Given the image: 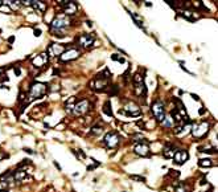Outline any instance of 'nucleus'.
<instances>
[{
    "label": "nucleus",
    "mask_w": 218,
    "mask_h": 192,
    "mask_svg": "<svg viewBox=\"0 0 218 192\" xmlns=\"http://www.w3.org/2000/svg\"><path fill=\"white\" fill-rule=\"evenodd\" d=\"M119 113L126 114V115H128V117H139V115L141 114V111H140V107H139L135 102H128L124 106V109L119 110Z\"/></svg>",
    "instance_id": "0eeeda50"
},
{
    "label": "nucleus",
    "mask_w": 218,
    "mask_h": 192,
    "mask_svg": "<svg viewBox=\"0 0 218 192\" xmlns=\"http://www.w3.org/2000/svg\"><path fill=\"white\" fill-rule=\"evenodd\" d=\"M13 72H15V74H16V76H20V74H21V70H20L19 68H15Z\"/></svg>",
    "instance_id": "473e14b6"
},
{
    "label": "nucleus",
    "mask_w": 218,
    "mask_h": 192,
    "mask_svg": "<svg viewBox=\"0 0 218 192\" xmlns=\"http://www.w3.org/2000/svg\"><path fill=\"white\" fill-rule=\"evenodd\" d=\"M74 105H75V97H71L69 101L65 103V110L67 111V113H71L74 109Z\"/></svg>",
    "instance_id": "aec40b11"
},
{
    "label": "nucleus",
    "mask_w": 218,
    "mask_h": 192,
    "mask_svg": "<svg viewBox=\"0 0 218 192\" xmlns=\"http://www.w3.org/2000/svg\"><path fill=\"white\" fill-rule=\"evenodd\" d=\"M103 133V125H97V126H94L93 129H91V134L93 135H101Z\"/></svg>",
    "instance_id": "393cba45"
},
{
    "label": "nucleus",
    "mask_w": 218,
    "mask_h": 192,
    "mask_svg": "<svg viewBox=\"0 0 218 192\" xmlns=\"http://www.w3.org/2000/svg\"><path fill=\"white\" fill-rule=\"evenodd\" d=\"M198 113H200V115H202V114H204V113H205L204 107H201V109H200V111H198Z\"/></svg>",
    "instance_id": "c9c22d12"
},
{
    "label": "nucleus",
    "mask_w": 218,
    "mask_h": 192,
    "mask_svg": "<svg viewBox=\"0 0 218 192\" xmlns=\"http://www.w3.org/2000/svg\"><path fill=\"white\" fill-rule=\"evenodd\" d=\"M132 180H138V182H143V183H145V178L144 176H140V175H131L130 176Z\"/></svg>",
    "instance_id": "a878e982"
},
{
    "label": "nucleus",
    "mask_w": 218,
    "mask_h": 192,
    "mask_svg": "<svg viewBox=\"0 0 218 192\" xmlns=\"http://www.w3.org/2000/svg\"><path fill=\"white\" fill-rule=\"evenodd\" d=\"M130 16L134 19L135 24H136V25H138L139 28H143V20H141L140 16H138L136 13H134V12H130Z\"/></svg>",
    "instance_id": "412c9836"
},
{
    "label": "nucleus",
    "mask_w": 218,
    "mask_h": 192,
    "mask_svg": "<svg viewBox=\"0 0 218 192\" xmlns=\"http://www.w3.org/2000/svg\"><path fill=\"white\" fill-rule=\"evenodd\" d=\"M103 113L107 114L109 117H113V109H111L110 101H106V102H105V105H103Z\"/></svg>",
    "instance_id": "4be33fe9"
},
{
    "label": "nucleus",
    "mask_w": 218,
    "mask_h": 192,
    "mask_svg": "<svg viewBox=\"0 0 218 192\" xmlns=\"http://www.w3.org/2000/svg\"><path fill=\"white\" fill-rule=\"evenodd\" d=\"M94 40H95L94 33H90V35L89 33H83V35H81V36H78L77 37V42L83 48H89V46H91L94 44Z\"/></svg>",
    "instance_id": "9d476101"
},
{
    "label": "nucleus",
    "mask_w": 218,
    "mask_h": 192,
    "mask_svg": "<svg viewBox=\"0 0 218 192\" xmlns=\"http://www.w3.org/2000/svg\"><path fill=\"white\" fill-rule=\"evenodd\" d=\"M58 3L63 8V12H65L63 15H66L67 17L71 15H75V12L78 11V4L75 2H58Z\"/></svg>",
    "instance_id": "6e6552de"
},
{
    "label": "nucleus",
    "mask_w": 218,
    "mask_h": 192,
    "mask_svg": "<svg viewBox=\"0 0 218 192\" xmlns=\"http://www.w3.org/2000/svg\"><path fill=\"white\" fill-rule=\"evenodd\" d=\"M46 91H48V85L46 83L34 82L33 85L29 87V95H28V98H29V101L41 98V97H44V95L46 94Z\"/></svg>",
    "instance_id": "f257e3e1"
},
{
    "label": "nucleus",
    "mask_w": 218,
    "mask_h": 192,
    "mask_svg": "<svg viewBox=\"0 0 218 192\" xmlns=\"http://www.w3.org/2000/svg\"><path fill=\"white\" fill-rule=\"evenodd\" d=\"M33 33H34L36 37H40V36H41V29H38V28H37V29L33 31Z\"/></svg>",
    "instance_id": "2f4dec72"
},
{
    "label": "nucleus",
    "mask_w": 218,
    "mask_h": 192,
    "mask_svg": "<svg viewBox=\"0 0 218 192\" xmlns=\"http://www.w3.org/2000/svg\"><path fill=\"white\" fill-rule=\"evenodd\" d=\"M131 138L134 139V142H144V141H145L141 133H134V134H131Z\"/></svg>",
    "instance_id": "b1692460"
},
{
    "label": "nucleus",
    "mask_w": 218,
    "mask_h": 192,
    "mask_svg": "<svg viewBox=\"0 0 218 192\" xmlns=\"http://www.w3.org/2000/svg\"><path fill=\"white\" fill-rule=\"evenodd\" d=\"M63 52H65V46L61 45V44H50L49 48H48V54H50L52 57L53 56H61Z\"/></svg>",
    "instance_id": "ddd939ff"
},
{
    "label": "nucleus",
    "mask_w": 218,
    "mask_h": 192,
    "mask_svg": "<svg viewBox=\"0 0 218 192\" xmlns=\"http://www.w3.org/2000/svg\"><path fill=\"white\" fill-rule=\"evenodd\" d=\"M70 19L67 17L66 15H63V13H61V15H58L57 17H54V20L50 23V29H57V31H65L67 27L70 25Z\"/></svg>",
    "instance_id": "7ed1b4c3"
},
{
    "label": "nucleus",
    "mask_w": 218,
    "mask_h": 192,
    "mask_svg": "<svg viewBox=\"0 0 218 192\" xmlns=\"http://www.w3.org/2000/svg\"><path fill=\"white\" fill-rule=\"evenodd\" d=\"M75 155H77V157H79L81 159H83V158L86 157V155L83 154V151H82V150H78V153H75Z\"/></svg>",
    "instance_id": "c756f323"
},
{
    "label": "nucleus",
    "mask_w": 218,
    "mask_h": 192,
    "mask_svg": "<svg viewBox=\"0 0 218 192\" xmlns=\"http://www.w3.org/2000/svg\"><path fill=\"white\" fill-rule=\"evenodd\" d=\"M103 143L106 145L107 149H115L120 143V137H119L116 131H110V133L106 134L105 139H103Z\"/></svg>",
    "instance_id": "39448f33"
},
{
    "label": "nucleus",
    "mask_w": 218,
    "mask_h": 192,
    "mask_svg": "<svg viewBox=\"0 0 218 192\" xmlns=\"http://www.w3.org/2000/svg\"><path fill=\"white\" fill-rule=\"evenodd\" d=\"M0 192H8L7 190H0Z\"/></svg>",
    "instance_id": "ea45409f"
},
{
    "label": "nucleus",
    "mask_w": 218,
    "mask_h": 192,
    "mask_svg": "<svg viewBox=\"0 0 218 192\" xmlns=\"http://www.w3.org/2000/svg\"><path fill=\"white\" fill-rule=\"evenodd\" d=\"M190 95H192V97H193V99H196V101H198V99H200V98H198L196 94H190Z\"/></svg>",
    "instance_id": "4c0bfd02"
},
{
    "label": "nucleus",
    "mask_w": 218,
    "mask_h": 192,
    "mask_svg": "<svg viewBox=\"0 0 218 192\" xmlns=\"http://www.w3.org/2000/svg\"><path fill=\"white\" fill-rule=\"evenodd\" d=\"M161 125H163V127H165V129H172V127L176 125V121L173 119L172 114H168V115H165L164 119L161 121Z\"/></svg>",
    "instance_id": "f3484780"
},
{
    "label": "nucleus",
    "mask_w": 218,
    "mask_h": 192,
    "mask_svg": "<svg viewBox=\"0 0 218 192\" xmlns=\"http://www.w3.org/2000/svg\"><path fill=\"white\" fill-rule=\"evenodd\" d=\"M182 17H185L186 20H189V21H196V20H198L201 17V15H198L197 12H193V11H188V9H185V11H182L180 12Z\"/></svg>",
    "instance_id": "2eb2a0df"
},
{
    "label": "nucleus",
    "mask_w": 218,
    "mask_h": 192,
    "mask_svg": "<svg viewBox=\"0 0 218 192\" xmlns=\"http://www.w3.org/2000/svg\"><path fill=\"white\" fill-rule=\"evenodd\" d=\"M147 93V89H145V83L144 82H139V83H135V94L138 97H144Z\"/></svg>",
    "instance_id": "6ab92c4d"
},
{
    "label": "nucleus",
    "mask_w": 218,
    "mask_h": 192,
    "mask_svg": "<svg viewBox=\"0 0 218 192\" xmlns=\"http://www.w3.org/2000/svg\"><path fill=\"white\" fill-rule=\"evenodd\" d=\"M111 60H113V61H118V62H124V58L123 57H120V56L119 54H111Z\"/></svg>",
    "instance_id": "bb28decb"
},
{
    "label": "nucleus",
    "mask_w": 218,
    "mask_h": 192,
    "mask_svg": "<svg viewBox=\"0 0 218 192\" xmlns=\"http://www.w3.org/2000/svg\"><path fill=\"white\" fill-rule=\"evenodd\" d=\"M2 73H3V70L0 69V79H2Z\"/></svg>",
    "instance_id": "58836bf2"
},
{
    "label": "nucleus",
    "mask_w": 218,
    "mask_h": 192,
    "mask_svg": "<svg viewBox=\"0 0 218 192\" xmlns=\"http://www.w3.org/2000/svg\"><path fill=\"white\" fill-rule=\"evenodd\" d=\"M79 56H81V52H79L77 48L70 46V48H67V49H65V52L59 56V61L61 62H70V61H73V60L78 58Z\"/></svg>",
    "instance_id": "423d86ee"
},
{
    "label": "nucleus",
    "mask_w": 218,
    "mask_h": 192,
    "mask_svg": "<svg viewBox=\"0 0 218 192\" xmlns=\"http://www.w3.org/2000/svg\"><path fill=\"white\" fill-rule=\"evenodd\" d=\"M15 41V36H11L9 39H8V42H13Z\"/></svg>",
    "instance_id": "72a5a7b5"
},
{
    "label": "nucleus",
    "mask_w": 218,
    "mask_h": 192,
    "mask_svg": "<svg viewBox=\"0 0 218 192\" xmlns=\"http://www.w3.org/2000/svg\"><path fill=\"white\" fill-rule=\"evenodd\" d=\"M169 176H172V178H178L180 176V172H178V171H174V170H170L169 171Z\"/></svg>",
    "instance_id": "c85d7f7f"
},
{
    "label": "nucleus",
    "mask_w": 218,
    "mask_h": 192,
    "mask_svg": "<svg viewBox=\"0 0 218 192\" xmlns=\"http://www.w3.org/2000/svg\"><path fill=\"white\" fill-rule=\"evenodd\" d=\"M0 11H5V12H11V8L7 6H0Z\"/></svg>",
    "instance_id": "7c9ffc66"
},
{
    "label": "nucleus",
    "mask_w": 218,
    "mask_h": 192,
    "mask_svg": "<svg viewBox=\"0 0 218 192\" xmlns=\"http://www.w3.org/2000/svg\"><path fill=\"white\" fill-rule=\"evenodd\" d=\"M151 111H152L153 117L157 119V121H163L165 117V107H164V102L161 99H157L155 101L152 105H151Z\"/></svg>",
    "instance_id": "20e7f679"
},
{
    "label": "nucleus",
    "mask_w": 218,
    "mask_h": 192,
    "mask_svg": "<svg viewBox=\"0 0 218 192\" xmlns=\"http://www.w3.org/2000/svg\"><path fill=\"white\" fill-rule=\"evenodd\" d=\"M89 107H90V102L87 101V99H81V101L75 102L73 113H74V115H83L89 110Z\"/></svg>",
    "instance_id": "1a4fd4ad"
},
{
    "label": "nucleus",
    "mask_w": 218,
    "mask_h": 192,
    "mask_svg": "<svg viewBox=\"0 0 218 192\" xmlns=\"http://www.w3.org/2000/svg\"><path fill=\"white\" fill-rule=\"evenodd\" d=\"M48 60H49V57H48V53H41V54L36 56L32 62H33V65L36 68H42L45 64H48Z\"/></svg>",
    "instance_id": "4468645a"
},
{
    "label": "nucleus",
    "mask_w": 218,
    "mask_h": 192,
    "mask_svg": "<svg viewBox=\"0 0 218 192\" xmlns=\"http://www.w3.org/2000/svg\"><path fill=\"white\" fill-rule=\"evenodd\" d=\"M174 153H176V150H174V147L173 145H165V147L163 149V155H164V158L166 159H170V158H173V155Z\"/></svg>",
    "instance_id": "a211bd4d"
},
{
    "label": "nucleus",
    "mask_w": 218,
    "mask_h": 192,
    "mask_svg": "<svg viewBox=\"0 0 218 192\" xmlns=\"http://www.w3.org/2000/svg\"><path fill=\"white\" fill-rule=\"evenodd\" d=\"M13 179H15V182L21 183V182H25L27 179H29V178H28V174L25 172V170H17L13 172Z\"/></svg>",
    "instance_id": "dca6fc26"
},
{
    "label": "nucleus",
    "mask_w": 218,
    "mask_h": 192,
    "mask_svg": "<svg viewBox=\"0 0 218 192\" xmlns=\"http://www.w3.org/2000/svg\"><path fill=\"white\" fill-rule=\"evenodd\" d=\"M174 192H186V187H185L184 183H180V184L177 186V188H176V191H174Z\"/></svg>",
    "instance_id": "cd10ccee"
},
{
    "label": "nucleus",
    "mask_w": 218,
    "mask_h": 192,
    "mask_svg": "<svg viewBox=\"0 0 218 192\" xmlns=\"http://www.w3.org/2000/svg\"><path fill=\"white\" fill-rule=\"evenodd\" d=\"M134 151L136 155H139V157H143V158L149 157V146L147 145L145 142H141V143H139V145H136Z\"/></svg>",
    "instance_id": "f8f14e48"
},
{
    "label": "nucleus",
    "mask_w": 218,
    "mask_h": 192,
    "mask_svg": "<svg viewBox=\"0 0 218 192\" xmlns=\"http://www.w3.org/2000/svg\"><path fill=\"white\" fill-rule=\"evenodd\" d=\"M188 159H189V154L186 150H177L173 155V161L176 164H184Z\"/></svg>",
    "instance_id": "9b49d317"
},
{
    "label": "nucleus",
    "mask_w": 218,
    "mask_h": 192,
    "mask_svg": "<svg viewBox=\"0 0 218 192\" xmlns=\"http://www.w3.org/2000/svg\"><path fill=\"white\" fill-rule=\"evenodd\" d=\"M198 166H200V167H213L214 163H213L212 159H200Z\"/></svg>",
    "instance_id": "5701e85b"
},
{
    "label": "nucleus",
    "mask_w": 218,
    "mask_h": 192,
    "mask_svg": "<svg viewBox=\"0 0 218 192\" xmlns=\"http://www.w3.org/2000/svg\"><path fill=\"white\" fill-rule=\"evenodd\" d=\"M145 7H152V3H151V2H145Z\"/></svg>",
    "instance_id": "e433bc0d"
},
{
    "label": "nucleus",
    "mask_w": 218,
    "mask_h": 192,
    "mask_svg": "<svg viewBox=\"0 0 218 192\" xmlns=\"http://www.w3.org/2000/svg\"><path fill=\"white\" fill-rule=\"evenodd\" d=\"M209 129H210V123L209 122H206V121H202L200 123H196V125H193L192 126V135L196 139H202V138H205V135L209 133Z\"/></svg>",
    "instance_id": "f03ea898"
},
{
    "label": "nucleus",
    "mask_w": 218,
    "mask_h": 192,
    "mask_svg": "<svg viewBox=\"0 0 218 192\" xmlns=\"http://www.w3.org/2000/svg\"><path fill=\"white\" fill-rule=\"evenodd\" d=\"M24 151H25V153H28V154H33V151H32L30 149H24Z\"/></svg>",
    "instance_id": "f704fd0d"
}]
</instances>
